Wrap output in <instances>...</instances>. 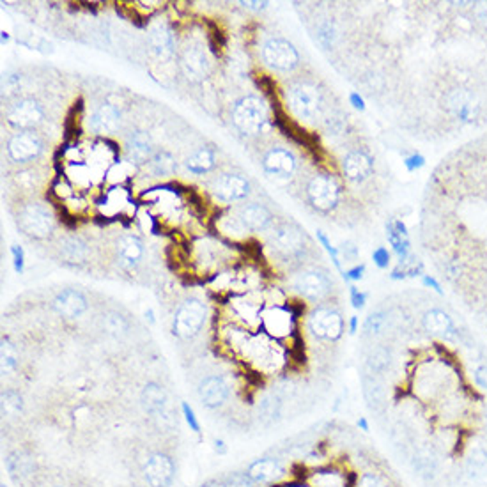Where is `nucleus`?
Here are the masks:
<instances>
[{
	"label": "nucleus",
	"instance_id": "obj_1",
	"mask_svg": "<svg viewBox=\"0 0 487 487\" xmlns=\"http://www.w3.org/2000/svg\"><path fill=\"white\" fill-rule=\"evenodd\" d=\"M140 402L144 411L148 413L149 419L163 431H172L178 427V420H175L174 409L170 406V399H168L167 390L156 381H149L144 384L140 391Z\"/></svg>",
	"mask_w": 487,
	"mask_h": 487
},
{
	"label": "nucleus",
	"instance_id": "obj_2",
	"mask_svg": "<svg viewBox=\"0 0 487 487\" xmlns=\"http://www.w3.org/2000/svg\"><path fill=\"white\" fill-rule=\"evenodd\" d=\"M232 124L247 137L259 135L268 124V108L257 96H245L232 107Z\"/></svg>",
	"mask_w": 487,
	"mask_h": 487
},
{
	"label": "nucleus",
	"instance_id": "obj_3",
	"mask_svg": "<svg viewBox=\"0 0 487 487\" xmlns=\"http://www.w3.org/2000/svg\"><path fill=\"white\" fill-rule=\"evenodd\" d=\"M207 321V309L199 298H188L178 307L172 319V333L181 340H190L203 332Z\"/></svg>",
	"mask_w": 487,
	"mask_h": 487
},
{
	"label": "nucleus",
	"instance_id": "obj_4",
	"mask_svg": "<svg viewBox=\"0 0 487 487\" xmlns=\"http://www.w3.org/2000/svg\"><path fill=\"white\" fill-rule=\"evenodd\" d=\"M287 103L298 119L316 121L324 107L323 94L314 83L298 82L287 89Z\"/></svg>",
	"mask_w": 487,
	"mask_h": 487
},
{
	"label": "nucleus",
	"instance_id": "obj_5",
	"mask_svg": "<svg viewBox=\"0 0 487 487\" xmlns=\"http://www.w3.org/2000/svg\"><path fill=\"white\" fill-rule=\"evenodd\" d=\"M270 245L277 255L285 261H294L305 254L307 236L294 223H280L270 237Z\"/></svg>",
	"mask_w": 487,
	"mask_h": 487
},
{
	"label": "nucleus",
	"instance_id": "obj_6",
	"mask_svg": "<svg viewBox=\"0 0 487 487\" xmlns=\"http://www.w3.org/2000/svg\"><path fill=\"white\" fill-rule=\"evenodd\" d=\"M354 475L342 464L324 463L305 470L299 482L305 487H353Z\"/></svg>",
	"mask_w": 487,
	"mask_h": 487
},
{
	"label": "nucleus",
	"instance_id": "obj_7",
	"mask_svg": "<svg viewBox=\"0 0 487 487\" xmlns=\"http://www.w3.org/2000/svg\"><path fill=\"white\" fill-rule=\"evenodd\" d=\"M309 329L316 339L326 342H337L344 335V317L332 307H317L309 316Z\"/></svg>",
	"mask_w": 487,
	"mask_h": 487
},
{
	"label": "nucleus",
	"instance_id": "obj_8",
	"mask_svg": "<svg viewBox=\"0 0 487 487\" xmlns=\"http://www.w3.org/2000/svg\"><path fill=\"white\" fill-rule=\"evenodd\" d=\"M18 227L34 240H45L55 229V218L41 204H25L18 213Z\"/></svg>",
	"mask_w": 487,
	"mask_h": 487
},
{
	"label": "nucleus",
	"instance_id": "obj_9",
	"mask_svg": "<svg viewBox=\"0 0 487 487\" xmlns=\"http://www.w3.org/2000/svg\"><path fill=\"white\" fill-rule=\"evenodd\" d=\"M247 473L261 487H280L289 481V468L278 457L262 456L252 461Z\"/></svg>",
	"mask_w": 487,
	"mask_h": 487
},
{
	"label": "nucleus",
	"instance_id": "obj_10",
	"mask_svg": "<svg viewBox=\"0 0 487 487\" xmlns=\"http://www.w3.org/2000/svg\"><path fill=\"white\" fill-rule=\"evenodd\" d=\"M142 477L149 487H172L175 481L174 459L165 452H151L142 464Z\"/></svg>",
	"mask_w": 487,
	"mask_h": 487
},
{
	"label": "nucleus",
	"instance_id": "obj_11",
	"mask_svg": "<svg viewBox=\"0 0 487 487\" xmlns=\"http://www.w3.org/2000/svg\"><path fill=\"white\" fill-rule=\"evenodd\" d=\"M6 119L14 130L18 131H34L45 119V110L36 100L21 98L14 101L6 112Z\"/></svg>",
	"mask_w": 487,
	"mask_h": 487
},
{
	"label": "nucleus",
	"instance_id": "obj_12",
	"mask_svg": "<svg viewBox=\"0 0 487 487\" xmlns=\"http://www.w3.org/2000/svg\"><path fill=\"white\" fill-rule=\"evenodd\" d=\"M262 58L266 66L277 71H292L299 64L298 50L287 39L271 38L262 46Z\"/></svg>",
	"mask_w": 487,
	"mask_h": 487
},
{
	"label": "nucleus",
	"instance_id": "obj_13",
	"mask_svg": "<svg viewBox=\"0 0 487 487\" xmlns=\"http://www.w3.org/2000/svg\"><path fill=\"white\" fill-rule=\"evenodd\" d=\"M307 197L316 210L326 213L339 204L340 188L332 175L316 174L307 185Z\"/></svg>",
	"mask_w": 487,
	"mask_h": 487
},
{
	"label": "nucleus",
	"instance_id": "obj_14",
	"mask_svg": "<svg viewBox=\"0 0 487 487\" xmlns=\"http://www.w3.org/2000/svg\"><path fill=\"white\" fill-rule=\"evenodd\" d=\"M179 66H181V71L186 76V80L192 83L204 82L211 73L210 57H207L206 50L197 43H192L183 50Z\"/></svg>",
	"mask_w": 487,
	"mask_h": 487
},
{
	"label": "nucleus",
	"instance_id": "obj_15",
	"mask_svg": "<svg viewBox=\"0 0 487 487\" xmlns=\"http://www.w3.org/2000/svg\"><path fill=\"white\" fill-rule=\"evenodd\" d=\"M43 153V140L36 131H18L7 142V155L13 162L27 163Z\"/></svg>",
	"mask_w": 487,
	"mask_h": 487
},
{
	"label": "nucleus",
	"instance_id": "obj_16",
	"mask_svg": "<svg viewBox=\"0 0 487 487\" xmlns=\"http://www.w3.org/2000/svg\"><path fill=\"white\" fill-rule=\"evenodd\" d=\"M292 285L303 298L310 299V302H321L332 292V280L328 275L317 270H307L296 275Z\"/></svg>",
	"mask_w": 487,
	"mask_h": 487
},
{
	"label": "nucleus",
	"instance_id": "obj_17",
	"mask_svg": "<svg viewBox=\"0 0 487 487\" xmlns=\"http://www.w3.org/2000/svg\"><path fill=\"white\" fill-rule=\"evenodd\" d=\"M296 314L289 307H270L261 314V326L273 339H284L294 329Z\"/></svg>",
	"mask_w": 487,
	"mask_h": 487
},
{
	"label": "nucleus",
	"instance_id": "obj_18",
	"mask_svg": "<svg viewBox=\"0 0 487 487\" xmlns=\"http://www.w3.org/2000/svg\"><path fill=\"white\" fill-rule=\"evenodd\" d=\"M197 395L204 408L220 409L230 397V386L222 376H207L197 386Z\"/></svg>",
	"mask_w": 487,
	"mask_h": 487
},
{
	"label": "nucleus",
	"instance_id": "obj_19",
	"mask_svg": "<svg viewBox=\"0 0 487 487\" xmlns=\"http://www.w3.org/2000/svg\"><path fill=\"white\" fill-rule=\"evenodd\" d=\"M52 307L55 312L68 321H75L82 317L89 310V302L86 294L76 289H64L53 298Z\"/></svg>",
	"mask_w": 487,
	"mask_h": 487
},
{
	"label": "nucleus",
	"instance_id": "obj_20",
	"mask_svg": "<svg viewBox=\"0 0 487 487\" xmlns=\"http://www.w3.org/2000/svg\"><path fill=\"white\" fill-rule=\"evenodd\" d=\"M213 193L223 203H237L247 199L250 193V183L240 174H222L215 179Z\"/></svg>",
	"mask_w": 487,
	"mask_h": 487
},
{
	"label": "nucleus",
	"instance_id": "obj_21",
	"mask_svg": "<svg viewBox=\"0 0 487 487\" xmlns=\"http://www.w3.org/2000/svg\"><path fill=\"white\" fill-rule=\"evenodd\" d=\"M4 466L13 481H27L38 471V461L27 450H11L4 459Z\"/></svg>",
	"mask_w": 487,
	"mask_h": 487
},
{
	"label": "nucleus",
	"instance_id": "obj_22",
	"mask_svg": "<svg viewBox=\"0 0 487 487\" xmlns=\"http://www.w3.org/2000/svg\"><path fill=\"white\" fill-rule=\"evenodd\" d=\"M149 48L160 61H170L175 53V43L172 29L165 24H158L149 32Z\"/></svg>",
	"mask_w": 487,
	"mask_h": 487
},
{
	"label": "nucleus",
	"instance_id": "obj_23",
	"mask_svg": "<svg viewBox=\"0 0 487 487\" xmlns=\"http://www.w3.org/2000/svg\"><path fill=\"white\" fill-rule=\"evenodd\" d=\"M446 108H448L457 119L464 121V123L473 121L478 112L477 101H475L473 96L464 89H456L452 91V93H448V96H446Z\"/></svg>",
	"mask_w": 487,
	"mask_h": 487
},
{
	"label": "nucleus",
	"instance_id": "obj_24",
	"mask_svg": "<svg viewBox=\"0 0 487 487\" xmlns=\"http://www.w3.org/2000/svg\"><path fill=\"white\" fill-rule=\"evenodd\" d=\"M271 220H273V215L262 204H248L237 211V222L241 223L245 230H252V232L265 230L271 223Z\"/></svg>",
	"mask_w": 487,
	"mask_h": 487
},
{
	"label": "nucleus",
	"instance_id": "obj_25",
	"mask_svg": "<svg viewBox=\"0 0 487 487\" xmlns=\"http://www.w3.org/2000/svg\"><path fill=\"white\" fill-rule=\"evenodd\" d=\"M262 167L268 174L275 175H284V178H289L292 175V172L296 170V158L291 151L282 148H275L270 149L268 153L262 158Z\"/></svg>",
	"mask_w": 487,
	"mask_h": 487
},
{
	"label": "nucleus",
	"instance_id": "obj_26",
	"mask_svg": "<svg viewBox=\"0 0 487 487\" xmlns=\"http://www.w3.org/2000/svg\"><path fill=\"white\" fill-rule=\"evenodd\" d=\"M121 128V112L112 103H103L91 116V130L100 135H112Z\"/></svg>",
	"mask_w": 487,
	"mask_h": 487
},
{
	"label": "nucleus",
	"instance_id": "obj_27",
	"mask_svg": "<svg viewBox=\"0 0 487 487\" xmlns=\"http://www.w3.org/2000/svg\"><path fill=\"white\" fill-rule=\"evenodd\" d=\"M372 168H374V162H372L371 156L364 151H353L344 158L342 162V170L351 181H365L369 175L372 174Z\"/></svg>",
	"mask_w": 487,
	"mask_h": 487
},
{
	"label": "nucleus",
	"instance_id": "obj_28",
	"mask_svg": "<svg viewBox=\"0 0 487 487\" xmlns=\"http://www.w3.org/2000/svg\"><path fill=\"white\" fill-rule=\"evenodd\" d=\"M117 259L123 268H135L144 255V245L137 236H123L116 245Z\"/></svg>",
	"mask_w": 487,
	"mask_h": 487
},
{
	"label": "nucleus",
	"instance_id": "obj_29",
	"mask_svg": "<svg viewBox=\"0 0 487 487\" xmlns=\"http://www.w3.org/2000/svg\"><path fill=\"white\" fill-rule=\"evenodd\" d=\"M126 151L131 162L135 163H145L151 162L155 156V149H153V142L148 133L144 131H133L126 140Z\"/></svg>",
	"mask_w": 487,
	"mask_h": 487
},
{
	"label": "nucleus",
	"instance_id": "obj_30",
	"mask_svg": "<svg viewBox=\"0 0 487 487\" xmlns=\"http://www.w3.org/2000/svg\"><path fill=\"white\" fill-rule=\"evenodd\" d=\"M422 326L429 335L434 337H446L453 332L452 317L441 309L427 310L422 317Z\"/></svg>",
	"mask_w": 487,
	"mask_h": 487
},
{
	"label": "nucleus",
	"instance_id": "obj_31",
	"mask_svg": "<svg viewBox=\"0 0 487 487\" xmlns=\"http://www.w3.org/2000/svg\"><path fill=\"white\" fill-rule=\"evenodd\" d=\"M413 470L422 478L434 477L438 471V450L434 448L433 443L429 446H420L413 457Z\"/></svg>",
	"mask_w": 487,
	"mask_h": 487
},
{
	"label": "nucleus",
	"instance_id": "obj_32",
	"mask_svg": "<svg viewBox=\"0 0 487 487\" xmlns=\"http://www.w3.org/2000/svg\"><path fill=\"white\" fill-rule=\"evenodd\" d=\"M257 419L261 426L271 427L282 419V399L277 394H266L257 402Z\"/></svg>",
	"mask_w": 487,
	"mask_h": 487
},
{
	"label": "nucleus",
	"instance_id": "obj_33",
	"mask_svg": "<svg viewBox=\"0 0 487 487\" xmlns=\"http://www.w3.org/2000/svg\"><path fill=\"white\" fill-rule=\"evenodd\" d=\"M464 468L468 477L478 481L487 475V448L484 445H471L464 457Z\"/></svg>",
	"mask_w": 487,
	"mask_h": 487
},
{
	"label": "nucleus",
	"instance_id": "obj_34",
	"mask_svg": "<svg viewBox=\"0 0 487 487\" xmlns=\"http://www.w3.org/2000/svg\"><path fill=\"white\" fill-rule=\"evenodd\" d=\"M386 229H388V241H390V245L394 247L399 261L404 262L409 254V237H408V230H406V225L401 222V220H391V222L388 223Z\"/></svg>",
	"mask_w": 487,
	"mask_h": 487
},
{
	"label": "nucleus",
	"instance_id": "obj_35",
	"mask_svg": "<svg viewBox=\"0 0 487 487\" xmlns=\"http://www.w3.org/2000/svg\"><path fill=\"white\" fill-rule=\"evenodd\" d=\"M364 397L372 411H381L384 408V404H386V395H384L383 384L379 383L374 374L365 376L364 378Z\"/></svg>",
	"mask_w": 487,
	"mask_h": 487
},
{
	"label": "nucleus",
	"instance_id": "obj_36",
	"mask_svg": "<svg viewBox=\"0 0 487 487\" xmlns=\"http://www.w3.org/2000/svg\"><path fill=\"white\" fill-rule=\"evenodd\" d=\"M215 163H217V156L215 151L210 148H200L197 149L193 155H190L186 158V168L193 174H207L210 170H213Z\"/></svg>",
	"mask_w": 487,
	"mask_h": 487
},
{
	"label": "nucleus",
	"instance_id": "obj_37",
	"mask_svg": "<svg viewBox=\"0 0 487 487\" xmlns=\"http://www.w3.org/2000/svg\"><path fill=\"white\" fill-rule=\"evenodd\" d=\"M367 367L374 376L386 374L391 367V351L386 346L372 347L367 357Z\"/></svg>",
	"mask_w": 487,
	"mask_h": 487
},
{
	"label": "nucleus",
	"instance_id": "obj_38",
	"mask_svg": "<svg viewBox=\"0 0 487 487\" xmlns=\"http://www.w3.org/2000/svg\"><path fill=\"white\" fill-rule=\"evenodd\" d=\"M0 402H2L4 419H14V416L24 413V397L13 388H4L2 395H0Z\"/></svg>",
	"mask_w": 487,
	"mask_h": 487
},
{
	"label": "nucleus",
	"instance_id": "obj_39",
	"mask_svg": "<svg viewBox=\"0 0 487 487\" xmlns=\"http://www.w3.org/2000/svg\"><path fill=\"white\" fill-rule=\"evenodd\" d=\"M149 167H151L153 174L160 175V178H167V175L174 174L178 163H175V158L168 151H156L151 162H149Z\"/></svg>",
	"mask_w": 487,
	"mask_h": 487
},
{
	"label": "nucleus",
	"instance_id": "obj_40",
	"mask_svg": "<svg viewBox=\"0 0 487 487\" xmlns=\"http://www.w3.org/2000/svg\"><path fill=\"white\" fill-rule=\"evenodd\" d=\"M101 324H103L105 332L112 337L126 335L128 329H130V323H128L126 317H123L119 312H116V310H110V312L103 314Z\"/></svg>",
	"mask_w": 487,
	"mask_h": 487
},
{
	"label": "nucleus",
	"instance_id": "obj_41",
	"mask_svg": "<svg viewBox=\"0 0 487 487\" xmlns=\"http://www.w3.org/2000/svg\"><path fill=\"white\" fill-rule=\"evenodd\" d=\"M353 487H391V482L378 470H365L354 475Z\"/></svg>",
	"mask_w": 487,
	"mask_h": 487
},
{
	"label": "nucleus",
	"instance_id": "obj_42",
	"mask_svg": "<svg viewBox=\"0 0 487 487\" xmlns=\"http://www.w3.org/2000/svg\"><path fill=\"white\" fill-rule=\"evenodd\" d=\"M0 360H2V374H11L18 365V351L7 337H2L0 344Z\"/></svg>",
	"mask_w": 487,
	"mask_h": 487
},
{
	"label": "nucleus",
	"instance_id": "obj_43",
	"mask_svg": "<svg viewBox=\"0 0 487 487\" xmlns=\"http://www.w3.org/2000/svg\"><path fill=\"white\" fill-rule=\"evenodd\" d=\"M61 252L68 262H82L86 259V245L76 237H69L61 245Z\"/></svg>",
	"mask_w": 487,
	"mask_h": 487
},
{
	"label": "nucleus",
	"instance_id": "obj_44",
	"mask_svg": "<svg viewBox=\"0 0 487 487\" xmlns=\"http://www.w3.org/2000/svg\"><path fill=\"white\" fill-rule=\"evenodd\" d=\"M388 324V314L383 312V310H378V312H372L371 316L365 319L364 323V332L365 335H379Z\"/></svg>",
	"mask_w": 487,
	"mask_h": 487
},
{
	"label": "nucleus",
	"instance_id": "obj_45",
	"mask_svg": "<svg viewBox=\"0 0 487 487\" xmlns=\"http://www.w3.org/2000/svg\"><path fill=\"white\" fill-rule=\"evenodd\" d=\"M181 413H183V419H185L186 426L190 427V431H193L195 434L203 433V427H200L199 419H197L195 409L190 406V402H181Z\"/></svg>",
	"mask_w": 487,
	"mask_h": 487
},
{
	"label": "nucleus",
	"instance_id": "obj_46",
	"mask_svg": "<svg viewBox=\"0 0 487 487\" xmlns=\"http://www.w3.org/2000/svg\"><path fill=\"white\" fill-rule=\"evenodd\" d=\"M319 43L321 45L324 46V48H329L332 46V43H333V38H335V29H333V24H324V25H321V29H319Z\"/></svg>",
	"mask_w": 487,
	"mask_h": 487
},
{
	"label": "nucleus",
	"instance_id": "obj_47",
	"mask_svg": "<svg viewBox=\"0 0 487 487\" xmlns=\"http://www.w3.org/2000/svg\"><path fill=\"white\" fill-rule=\"evenodd\" d=\"M349 296H351V303H353V307L357 310H362L365 307V303H367V294L362 292L358 287H354V285H351L349 287Z\"/></svg>",
	"mask_w": 487,
	"mask_h": 487
},
{
	"label": "nucleus",
	"instance_id": "obj_48",
	"mask_svg": "<svg viewBox=\"0 0 487 487\" xmlns=\"http://www.w3.org/2000/svg\"><path fill=\"white\" fill-rule=\"evenodd\" d=\"M372 259H374L378 268H388V265H390V252L384 247H379L378 250H374V254H372Z\"/></svg>",
	"mask_w": 487,
	"mask_h": 487
},
{
	"label": "nucleus",
	"instance_id": "obj_49",
	"mask_svg": "<svg viewBox=\"0 0 487 487\" xmlns=\"http://www.w3.org/2000/svg\"><path fill=\"white\" fill-rule=\"evenodd\" d=\"M473 381L484 394H487V365H481V367L475 369Z\"/></svg>",
	"mask_w": 487,
	"mask_h": 487
},
{
	"label": "nucleus",
	"instance_id": "obj_50",
	"mask_svg": "<svg viewBox=\"0 0 487 487\" xmlns=\"http://www.w3.org/2000/svg\"><path fill=\"white\" fill-rule=\"evenodd\" d=\"M11 254H13V259H14V271H16V273H21L25 266L24 250H21L18 245H13V247H11Z\"/></svg>",
	"mask_w": 487,
	"mask_h": 487
},
{
	"label": "nucleus",
	"instance_id": "obj_51",
	"mask_svg": "<svg viewBox=\"0 0 487 487\" xmlns=\"http://www.w3.org/2000/svg\"><path fill=\"white\" fill-rule=\"evenodd\" d=\"M404 165H406V168H408V170L413 172V170H416V168H420V167H424V165H426V158H424L422 155H411L409 158H406Z\"/></svg>",
	"mask_w": 487,
	"mask_h": 487
},
{
	"label": "nucleus",
	"instance_id": "obj_52",
	"mask_svg": "<svg viewBox=\"0 0 487 487\" xmlns=\"http://www.w3.org/2000/svg\"><path fill=\"white\" fill-rule=\"evenodd\" d=\"M364 273H365V266L360 265V266H354V268L344 271L342 277L346 278V280H360V278L364 277Z\"/></svg>",
	"mask_w": 487,
	"mask_h": 487
},
{
	"label": "nucleus",
	"instance_id": "obj_53",
	"mask_svg": "<svg viewBox=\"0 0 487 487\" xmlns=\"http://www.w3.org/2000/svg\"><path fill=\"white\" fill-rule=\"evenodd\" d=\"M349 103L353 105V107L357 108V110H365V101H364V98H362L358 93H353V94H351V96H349Z\"/></svg>",
	"mask_w": 487,
	"mask_h": 487
},
{
	"label": "nucleus",
	"instance_id": "obj_54",
	"mask_svg": "<svg viewBox=\"0 0 487 487\" xmlns=\"http://www.w3.org/2000/svg\"><path fill=\"white\" fill-rule=\"evenodd\" d=\"M422 282H424V285H427V287L434 289V291H436V292H439V294H441V292H443L441 285H439V284H438V282H436L433 277H429V275H426V277H424V278H422Z\"/></svg>",
	"mask_w": 487,
	"mask_h": 487
},
{
	"label": "nucleus",
	"instance_id": "obj_55",
	"mask_svg": "<svg viewBox=\"0 0 487 487\" xmlns=\"http://www.w3.org/2000/svg\"><path fill=\"white\" fill-rule=\"evenodd\" d=\"M213 448H215V452L218 453V456H225V453H227V450H229V448H227V443L223 441V439H220V438L215 439V443H213Z\"/></svg>",
	"mask_w": 487,
	"mask_h": 487
},
{
	"label": "nucleus",
	"instance_id": "obj_56",
	"mask_svg": "<svg viewBox=\"0 0 487 487\" xmlns=\"http://www.w3.org/2000/svg\"><path fill=\"white\" fill-rule=\"evenodd\" d=\"M200 487H225V484H223L222 477H213V478H207L206 482H203Z\"/></svg>",
	"mask_w": 487,
	"mask_h": 487
},
{
	"label": "nucleus",
	"instance_id": "obj_57",
	"mask_svg": "<svg viewBox=\"0 0 487 487\" xmlns=\"http://www.w3.org/2000/svg\"><path fill=\"white\" fill-rule=\"evenodd\" d=\"M357 427L362 433H371V424H369V420L365 419V416H360V419L357 420Z\"/></svg>",
	"mask_w": 487,
	"mask_h": 487
},
{
	"label": "nucleus",
	"instance_id": "obj_58",
	"mask_svg": "<svg viewBox=\"0 0 487 487\" xmlns=\"http://www.w3.org/2000/svg\"><path fill=\"white\" fill-rule=\"evenodd\" d=\"M241 6L248 7V9H265L268 6V2H241Z\"/></svg>",
	"mask_w": 487,
	"mask_h": 487
},
{
	"label": "nucleus",
	"instance_id": "obj_59",
	"mask_svg": "<svg viewBox=\"0 0 487 487\" xmlns=\"http://www.w3.org/2000/svg\"><path fill=\"white\" fill-rule=\"evenodd\" d=\"M357 332H358V317L353 316V317H349V333L351 335H354Z\"/></svg>",
	"mask_w": 487,
	"mask_h": 487
},
{
	"label": "nucleus",
	"instance_id": "obj_60",
	"mask_svg": "<svg viewBox=\"0 0 487 487\" xmlns=\"http://www.w3.org/2000/svg\"><path fill=\"white\" fill-rule=\"evenodd\" d=\"M145 319H149V323L155 324V312H153L151 309H149L148 312H145Z\"/></svg>",
	"mask_w": 487,
	"mask_h": 487
},
{
	"label": "nucleus",
	"instance_id": "obj_61",
	"mask_svg": "<svg viewBox=\"0 0 487 487\" xmlns=\"http://www.w3.org/2000/svg\"><path fill=\"white\" fill-rule=\"evenodd\" d=\"M482 419H484V424H486V427H487V408L484 409V415H482Z\"/></svg>",
	"mask_w": 487,
	"mask_h": 487
},
{
	"label": "nucleus",
	"instance_id": "obj_62",
	"mask_svg": "<svg viewBox=\"0 0 487 487\" xmlns=\"http://www.w3.org/2000/svg\"><path fill=\"white\" fill-rule=\"evenodd\" d=\"M0 487H7L6 484H4V482H2V484H0Z\"/></svg>",
	"mask_w": 487,
	"mask_h": 487
},
{
	"label": "nucleus",
	"instance_id": "obj_63",
	"mask_svg": "<svg viewBox=\"0 0 487 487\" xmlns=\"http://www.w3.org/2000/svg\"><path fill=\"white\" fill-rule=\"evenodd\" d=\"M53 487H64V486H53Z\"/></svg>",
	"mask_w": 487,
	"mask_h": 487
}]
</instances>
